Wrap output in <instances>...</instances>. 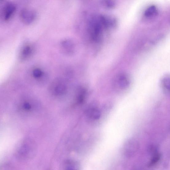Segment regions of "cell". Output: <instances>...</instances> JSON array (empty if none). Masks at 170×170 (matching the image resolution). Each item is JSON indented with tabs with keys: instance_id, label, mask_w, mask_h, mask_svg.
I'll list each match as a JSON object with an SVG mask.
<instances>
[{
	"instance_id": "1",
	"label": "cell",
	"mask_w": 170,
	"mask_h": 170,
	"mask_svg": "<svg viewBox=\"0 0 170 170\" xmlns=\"http://www.w3.org/2000/svg\"><path fill=\"white\" fill-rule=\"evenodd\" d=\"M49 92L53 96L63 97L67 92V86L65 81L61 78L53 80L49 86Z\"/></svg>"
},
{
	"instance_id": "2",
	"label": "cell",
	"mask_w": 170,
	"mask_h": 170,
	"mask_svg": "<svg viewBox=\"0 0 170 170\" xmlns=\"http://www.w3.org/2000/svg\"><path fill=\"white\" fill-rule=\"evenodd\" d=\"M138 144L136 141L130 139L126 141L122 148V152L124 156L127 157L133 156L137 150Z\"/></svg>"
},
{
	"instance_id": "3",
	"label": "cell",
	"mask_w": 170,
	"mask_h": 170,
	"mask_svg": "<svg viewBox=\"0 0 170 170\" xmlns=\"http://www.w3.org/2000/svg\"><path fill=\"white\" fill-rule=\"evenodd\" d=\"M35 48L34 45L31 44L25 45L22 48L19 53V59L22 61L30 59L34 54Z\"/></svg>"
},
{
	"instance_id": "4",
	"label": "cell",
	"mask_w": 170,
	"mask_h": 170,
	"mask_svg": "<svg viewBox=\"0 0 170 170\" xmlns=\"http://www.w3.org/2000/svg\"><path fill=\"white\" fill-rule=\"evenodd\" d=\"M20 16L23 23L30 24L34 21L36 14L34 11L30 9H25L21 11Z\"/></svg>"
},
{
	"instance_id": "5",
	"label": "cell",
	"mask_w": 170,
	"mask_h": 170,
	"mask_svg": "<svg viewBox=\"0 0 170 170\" xmlns=\"http://www.w3.org/2000/svg\"><path fill=\"white\" fill-rule=\"evenodd\" d=\"M102 23L101 19L99 22L95 21L92 22L91 25V32L92 37L95 40H98L100 39L102 33Z\"/></svg>"
},
{
	"instance_id": "6",
	"label": "cell",
	"mask_w": 170,
	"mask_h": 170,
	"mask_svg": "<svg viewBox=\"0 0 170 170\" xmlns=\"http://www.w3.org/2000/svg\"><path fill=\"white\" fill-rule=\"evenodd\" d=\"M61 51L65 55H72L74 51V45L71 41L69 40H62L60 45Z\"/></svg>"
},
{
	"instance_id": "7",
	"label": "cell",
	"mask_w": 170,
	"mask_h": 170,
	"mask_svg": "<svg viewBox=\"0 0 170 170\" xmlns=\"http://www.w3.org/2000/svg\"><path fill=\"white\" fill-rule=\"evenodd\" d=\"M31 76L33 78L38 82H44L47 77L46 74L44 70L38 67L32 69Z\"/></svg>"
},
{
	"instance_id": "8",
	"label": "cell",
	"mask_w": 170,
	"mask_h": 170,
	"mask_svg": "<svg viewBox=\"0 0 170 170\" xmlns=\"http://www.w3.org/2000/svg\"><path fill=\"white\" fill-rule=\"evenodd\" d=\"M16 6L11 2L7 3L3 10V16L5 20H9L13 15L16 10Z\"/></svg>"
},
{
	"instance_id": "9",
	"label": "cell",
	"mask_w": 170,
	"mask_h": 170,
	"mask_svg": "<svg viewBox=\"0 0 170 170\" xmlns=\"http://www.w3.org/2000/svg\"><path fill=\"white\" fill-rule=\"evenodd\" d=\"M85 113L87 117L91 119L97 120L101 117V112L97 108L89 107L86 110Z\"/></svg>"
},
{
	"instance_id": "10",
	"label": "cell",
	"mask_w": 170,
	"mask_h": 170,
	"mask_svg": "<svg viewBox=\"0 0 170 170\" xmlns=\"http://www.w3.org/2000/svg\"><path fill=\"white\" fill-rule=\"evenodd\" d=\"M158 14L156 7L155 6H152L148 7L144 12L145 17L148 18H154Z\"/></svg>"
},
{
	"instance_id": "11",
	"label": "cell",
	"mask_w": 170,
	"mask_h": 170,
	"mask_svg": "<svg viewBox=\"0 0 170 170\" xmlns=\"http://www.w3.org/2000/svg\"><path fill=\"white\" fill-rule=\"evenodd\" d=\"M162 88L165 91L170 92V75L165 76L161 81Z\"/></svg>"
},
{
	"instance_id": "12",
	"label": "cell",
	"mask_w": 170,
	"mask_h": 170,
	"mask_svg": "<svg viewBox=\"0 0 170 170\" xmlns=\"http://www.w3.org/2000/svg\"><path fill=\"white\" fill-rule=\"evenodd\" d=\"M117 81L119 82V85L120 88H125L128 86L129 84V81L128 78L125 76H121L118 78Z\"/></svg>"
},
{
	"instance_id": "13",
	"label": "cell",
	"mask_w": 170,
	"mask_h": 170,
	"mask_svg": "<svg viewBox=\"0 0 170 170\" xmlns=\"http://www.w3.org/2000/svg\"><path fill=\"white\" fill-rule=\"evenodd\" d=\"M160 157V156L159 153H157L153 156L150 161V165L152 166L158 162Z\"/></svg>"
},
{
	"instance_id": "14",
	"label": "cell",
	"mask_w": 170,
	"mask_h": 170,
	"mask_svg": "<svg viewBox=\"0 0 170 170\" xmlns=\"http://www.w3.org/2000/svg\"><path fill=\"white\" fill-rule=\"evenodd\" d=\"M22 107L26 111H30L32 108L31 103L28 101H25L22 104Z\"/></svg>"
}]
</instances>
